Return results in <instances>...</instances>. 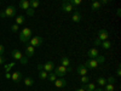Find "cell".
Segmentation results:
<instances>
[{
  "instance_id": "1",
  "label": "cell",
  "mask_w": 121,
  "mask_h": 91,
  "mask_svg": "<svg viewBox=\"0 0 121 91\" xmlns=\"http://www.w3.org/2000/svg\"><path fill=\"white\" fill-rule=\"evenodd\" d=\"M19 39H21L22 43L28 44L29 40L32 39V29H29V28H23L21 32H19Z\"/></svg>"
},
{
  "instance_id": "2",
  "label": "cell",
  "mask_w": 121,
  "mask_h": 91,
  "mask_svg": "<svg viewBox=\"0 0 121 91\" xmlns=\"http://www.w3.org/2000/svg\"><path fill=\"white\" fill-rule=\"evenodd\" d=\"M43 41H44V39L41 36H33L29 40V45H32L33 47H38L43 44Z\"/></svg>"
},
{
  "instance_id": "3",
  "label": "cell",
  "mask_w": 121,
  "mask_h": 91,
  "mask_svg": "<svg viewBox=\"0 0 121 91\" xmlns=\"http://www.w3.org/2000/svg\"><path fill=\"white\" fill-rule=\"evenodd\" d=\"M68 72L67 70V68L65 67H63V66H59V67H56L55 68V70H53V73L56 74V77H58V78H63L64 75H65V73Z\"/></svg>"
},
{
  "instance_id": "4",
  "label": "cell",
  "mask_w": 121,
  "mask_h": 91,
  "mask_svg": "<svg viewBox=\"0 0 121 91\" xmlns=\"http://www.w3.org/2000/svg\"><path fill=\"white\" fill-rule=\"evenodd\" d=\"M4 14H5V17H9V18L15 17V15H16V7H15L13 5L7 6V7L4 10Z\"/></svg>"
},
{
  "instance_id": "5",
  "label": "cell",
  "mask_w": 121,
  "mask_h": 91,
  "mask_svg": "<svg viewBox=\"0 0 121 91\" xmlns=\"http://www.w3.org/2000/svg\"><path fill=\"white\" fill-rule=\"evenodd\" d=\"M55 63L52 62V61H47V62L45 64H43V70H45L46 73H51L55 70Z\"/></svg>"
},
{
  "instance_id": "6",
  "label": "cell",
  "mask_w": 121,
  "mask_h": 91,
  "mask_svg": "<svg viewBox=\"0 0 121 91\" xmlns=\"http://www.w3.org/2000/svg\"><path fill=\"white\" fill-rule=\"evenodd\" d=\"M108 38H109V33L107 29H99L98 30V40L105 41V40H108Z\"/></svg>"
},
{
  "instance_id": "7",
  "label": "cell",
  "mask_w": 121,
  "mask_h": 91,
  "mask_svg": "<svg viewBox=\"0 0 121 91\" xmlns=\"http://www.w3.org/2000/svg\"><path fill=\"white\" fill-rule=\"evenodd\" d=\"M85 67L87 69H95L98 67V63L96 62V59H87L86 63H85Z\"/></svg>"
},
{
  "instance_id": "8",
  "label": "cell",
  "mask_w": 121,
  "mask_h": 91,
  "mask_svg": "<svg viewBox=\"0 0 121 91\" xmlns=\"http://www.w3.org/2000/svg\"><path fill=\"white\" fill-rule=\"evenodd\" d=\"M11 79L13 80L15 83H19V82L23 79V75H22L21 72H15V73L11 74Z\"/></svg>"
},
{
  "instance_id": "9",
  "label": "cell",
  "mask_w": 121,
  "mask_h": 91,
  "mask_svg": "<svg viewBox=\"0 0 121 91\" xmlns=\"http://www.w3.org/2000/svg\"><path fill=\"white\" fill-rule=\"evenodd\" d=\"M62 10L64 12H72L74 10V7L69 4V1H63L62 3Z\"/></svg>"
},
{
  "instance_id": "10",
  "label": "cell",
  "mask_w": 121,
  "mask_h": 91,
  "mask_svg": "<svg viewBox=\"0 0 121 91\" xmlns=\"http://www.w3.org/2000/svg\"><path fill=\"white\" fill-rule=\"evenodd\" d=\"M35 54V47H33L32 45H27L26 47V56L27 57H33Z\"/></svg>"
},
{
  "instance_id": "11",
  "label": "cell",
  "mask_w": 121,
  "mask_h": 91,
  "mask_svg": "<svg viewBox=\"0 0 121 91\" xmlns=\"http://www.w3.org/2000/svg\"><path fill=\"white\" fill-rule=\"evenodd\" d=\"M55 85L56 87H64L67 85V80L64 78H58L55 80Z\"/></svg>"
},
{
  "instance_id": "12",
  "label": "cell",
  "mask_w": 121,
  "mask_h": 91,
  "mask_svg": "<svg viewBox=\"0 0 121 91\" xmlns=\"http://www.w3.org/2000/svg\"><path fill=\"white\" fill-rule=\"evenodd\" d=\"M98 55H99V54H98V50H97L96 47H93V49L88 50V52H87V56L90 57V59H95Z\"/></svg>"
},
{
  "instance_id": "13",
  "label": "cell",
  "mask_w": 121,
  "mask_h": 91,
  "mask_svg": "<svg viewBox=\"0 0 121 91\" xmlns=\"http://www.w3.org/2000/svg\"><path fill=\"white\" fill-rule=\"evenodd\" d=\"M76 73H78V74H80L81 77L87 75V68H86L84 64H81V66H78V68H76Z\"/></svg>"
},
{
  "instance_id": "14",
  "label": "cell",
  "mask_w": 121,
  "mask_h": 91,
  "mask_svg": "<svg viewBox=\"0 0 121 91\" xmlns=\"http://www.w3.org/2000/svg\"><path fill=\"white\" fill-rule=\"evenodd\" d=\"M11 56H12V58H15V59H17V61H19V59H21V58L23 57L22 52L19 51V50H17V49L12 50V52H11Z\"/></svg>"
},
{
  "instance_id": "15",
  "label": "cell",
  "mask_w": 121,
  "mask_h": 91,
  "mask_svg": "<svg viewBox=\"0 0 121 91\" xmlns=\"http://www.w3.org/2000/svg\"><path fill=\"white\" fill-rule=\"evenodd\" d=\"M72 19H73L75 23H79V22L82 19V16H81V14H80L79 11H75V12L73 14V16H72Z\"/></svg>"
},
{
  "instance_id": "16",
  "label": "cell",
  "mask_w": 121,
  "mask_h": 91,
  "mask_svg": "<svg viewBox=\"0 0 121 91\" xmlns=\"http://www.w3.org/2000/svg\"><path fill=\"white\" fill-rule=\"evenodd\" d=\"M85 91H95V84L93 83H88V84H86V85H82L81 86Z\"/></svg>"
},
{
  "instance_id": "17",
  "label": "cell",
  "mask_w": 121,
  "mask_h": 91,
  "mask_svg": "<svg viewBox=\"0 0 121 91\" xmlns=\"http://www.w3.org/2000/svg\"><path fill=\"white\" fill-rule=\"evenodd\" d=\"M19 7L23 9V10H28L30 7V4H29V1H27V0H21V1H19Z\"/></svg>"
},
{
  "instance_id": "18",
  "label": "cell",
  "mask_w": 121,
  "mask_h": 91,
  "mask_svg": "<svg viewBox=\"0 0 121 91\" xmlns=\"http://www.w3.org/2000/svg\"><path fill=\"white\" fill-rule=\"evenodd\" d=\"M23 82H24L26 86H32V85L34 84V79H33L32 77H27V78L23 79Z\"/></svg>"
},
{
  "instance_id": "19",
  "label": "cell",
  "mask_w": 121,
  "mask_h": 91,
  "mask_svg": "<svg viewBox=\"0 0 121 91\" xmlns=\"http://www.w3.org/2000/svg\"><path fill=\"white\" fill-rule=\"evenodd\" d=\"M60 63H62V64H60V66H63V67H69L70 66V61H69V58L68 57H63L62 59H60Z\"/></svg>"
},
{
  "instance_id": "20",
  "label": "cell",
  "mask_w": 121,
  "mask_h": 91,
  "mask_svg": "<svg viewBox=\"0 0 121 91\" xmlns=\"http://www.w3.org/2000/svg\"><path fill=\"white\" fill-rule=\"evenodd\" d=\"M97 83H98L99 86H105V85H107V79L103 78V77H99V78L97 79Z\"/></svg>"
},
{
  "instance_id": "21",
  "label": "cell",
  "mask_w": 121,
  "mask_h": 91,
  "mask_svg": "<svg viewBox=\"0 0 121 91\" xmlns=\"http://www.w3.org/2000/svg\"><path fill=\"white\" fill-rule=\"evenodd\" d=\"M100 45H102V47H103V49H110L113 44L110 43L109 40H105V41H102V43H100Z\"/></svg>"
},
{
  "instance_id": "22",
  "label": "cell",
  "mask_w": 121,
  "mask_h": 91,
  "mask_svg": "<svg viewBox=\"0 0 121 91\" xmlns=\"http://www.w3.org/2000/svg\"><path fill=\"white\" fill-rule=\"evenodd\" d=\"M99 7H100L99 1H93L92 4H91V9H92L93 11H96V10H99Z\"/></svg>"
},
{
  "instance_id": "23",
  "label": "cell",
  "mask_w": 121,
  "mask_h": 91,
  "mask_svg": "<svg viewBox=\"0 0 121 91\" xmlns=\"http://www.w3.org/2000/svg\"><path fill=\"white\" fill-rule=\"evenodd\" d=\"M24 22V16L23 15H19L16 17V24H22Z\"/></svg>"
},
{
  "instance_id": "24",
  "label": "cell",
  "mask_w": 121,
  "mask_h": 91,
  "mask_svg": "<svg viewBox=\"0 0 121 91\" xmlns=\"http://www.w3.org/2000/svg\"><path fill=\"white\" fill-rule=\"evenodd\" d=\"M13 66H15V62H11V63H7V64H5V66H4V68H5V72H6V73H9Z\"/></svg>"
},
{
  "instance_id": "25",
  "label": "cell",
  "mask_w": 121,
  "mask_h": 91,
  "mask_svg": "<svg viewBox=\"0 0 121 91\" xmlns=\"http://www.w3.org/2000/svg\"><path fill=\"white\" fill-rule=\"evenodd\" d=\"M95 59H96V62L99 64V63H103V62H104V61H105V57H104V56H100V55H98Z\"/></svg>"
},
{
  "instance_id": "26",
  "label": "cell",
  "mask_w": 121,
  "mask_h": 91,
  "mask_svg": "<svg viewBox=\"0 0 121 91\" xmlns=\"http://www.w3.org/2000/svg\"><path fill=\"white\" fill-rule=\"evenodd\" d=\"M69 4L72 5L73 7L74 6H79L80 4H81V0H69Z\"/></svg>"
},
{
  "instance_id": "27",
  "label": "cell",
  "mask_w": 121,
  "mask_h": 91,
  "mask_svg": "<svg viewBox=\"0 0 121 91\" xmlns=\"http://www.w3.org/2000/svg\"><path fill=\"white\" fill-rule=\"evenodd\" d=\"M47 79L50 80V82H52V83H55V80H56V74H55L53 72H51V73H48V75H47Z\"/></svg>"
},
{
  "instance_id": "28",
  "label": "cell",
  "mask_w": 121,
  "mask_h": 91,
  "mask_svg": "<svg viewBox=\"0 0 121 91\" xmlns=\"http://www.w3.org/2000/svg\"><path fill=\"white\" fill-rule=\"evenodd\" d=\"M29 4H30V7H32V9L34 10V9H36V7L39 6V4H40V3L38 1V0H33V1H29Z\"/></svg>"
},
{
  "instance_id": "29",
  "label": "cell",
  "mask_w": 121,
  "mask_h": 91,
  "mask_svg": "<svg viewBox=\"0 0 121 91\" xmlns=\"http://www.w3.org/2000/svg\"><path fill=\"white\" fill-rule=\"evenodd\" d=\"M47 75H48V73H46L45 70H41V72L39 73V78L41 79V80H44V79H47Z\"/></svg>"
},
{
  "instance_id": "30",
  "label": "cell",
  "mask_w": 121,
  "mask_h": 91,
  "mask_svg": "<svg viewBox=\"0 0 121 91\" xmlns=\"http://www.w3.org/2000/svg\"><path fill=\"white\" fill-rule=\"evenodd\" d=\"M90 77H87V75H84L82 78H81V83L84 84V85H86V84H88L90 83Z\"/></svg>"
},
{
  "instance_id": "31",
  "label": "cell",
  "mask_w": 121,
  "mask_h": 91,
  "mask_svg": "<svg viewBox=\"0 0 121 91\" xmlns=\"http://www.w3.org/2000/svg\"><path fill=\"white\" fill-rule=\"evenodd\" d=\"M103 91H114V85L107 84V85L104 86V90H103Z\"/></svg>"
},
{
  "instance_id": "32",
  "label": "cell",
  "mask_w": 121,
  "mask_h": 91,
  "mask_svg": "<svg viewBox=\"0 0 121 91\" xmlns=\"http://www.w3.org/2000/svg\"><path fill=\"white\" fill-rule=\"evenodd\" d=\"M114 83H115V78H114V77H109V78L107 79V84H112V85H114Z\"/></svg>"
},
{
  "instance_id": "33",
  "label": "cell",
  "mask_w": 121,
  "mask_h": 91,
  "mask_svg": "<svg viewBox=\"0 0 121 91\" xmlns=\"http://www.w3.org/2000/svg\"><path fill=\"white\" fill-rule=\"evenodd\" d=\"M18 29H19V27H18V24H16V23L11 27V30H12L13 33H17V32H18Z\"/></svg>"
},
{
  "instance_id": "34",
  "label": "cell",
  "mask_w": 121,
  "mask_h": 91,
  "mask_svg": "<svg viewBox=\"0 0 121 91\" xmlns=\"http://www.w3.org/2000/svg\"><path fill=\"white\" fill-rule=\"evenodd\" d=\"M19 62H21L22 64H27V63H28V58H27V56H23L21 59H19Z\"/></svg>"
},
{
  "instance_id": "35",
  "label": "cell",
  "mask_w": 121,
  "mask_h": 91,
  "mask_svg": "<svg viewBox=\"0 0 121 91\" xmlns=\"http://www.w3.org/2000/svg\"><path fill=\"white\" fill-rule=\"evenodd\" d=\"M27 15H29V16H33V15H34V10H33L32 7H29V9L27 10Z\"/></svg>"
},
{
  "instance_id": "36",
  "label": "cell",
  "mask_w": 121,
  "mask_h": 91,
  "mask_svg": "<svg viewBox=\"0 0 121 91\" xmlns=\"http://www.w3.org/2000/svg\"><path fill=\"white\" fill-rule=\"evenodd\" d=\"M4 52H5V47H4V45L0 44V56H3Z\"/></svg>"
},
{
  "instance_id": "37",
  "label": "cell",
  "mask_w": 121,
  "mask_h": 91,
  "mask_svg": "<svg viewBox=\"0 0 121 91\" xmlns=\"http://www.w3.org/2000/svg\"><path fill=\"white\" fill-rule=\"evenodd\" d=\"M5 61H6V58H5V57L0 56V64H4V63H5Z\"/></svg>"
},
{
  "instance_id": "38",
  "label": "cell",
  "mask_w": 121,
  "mask_h": 91,
  "mask_svg": "<svg viewBox=\"0 0 121 91\" xmlns=\"http://www.w3.org/2000/svg\"><path fill=\"white\" fill-rule=\"evenodd\" d=\"M109 1H108V0H102V1H99V4H100V6H102V5H107Z\"/></svg>"
},
{
  "instance_id": "39",
  "label": "cell",
  "mask_w": 121,
  "mask_h": 91,
  "mask_svg": "<svg viewBox=\"0 0 121 91\" xmlns=\"http://www.w3.org/2000/svg\"><path fill=\"white\" fill-rule=\"evenodd\" d=\"M116 75H117V77H120V75H121V69H120V66H119V67H117V69H116Z\"/></svg>"
},
{
  "instance_id": "40",
  "label": "cell",
  "mask_w": 121,
  "mask_h": 91,
  "mask_svg": "<svg viewBox=\"0 0 121 91\" xmlns=\"http://www.w3.org/2000/svg\"><path fill=\"white\" fill-rule=\"evenodd\" d=\"M100 43H102V41H100V40L96 39V40H95V46H98V45H100Z\"/></svg>"
},
{
  "instance_id": "41",
  "label": "cell",
  "mask_w": 121,
  "mask_h": 91,
  "mask_svg": "<svg viewBox=\"0 0 121 91\" xmlns=\"http://www.w3.org/2000/svg\"><path fill=\"white\" fill-rule=\"evenodd\" d=\"M36 69L39 70V72H41V70H43V64H38V67H36Z\"/></svg>"
},
{
  "instance_id": "42",
  "label": "cell",
  "mask_w": 121,
  "mask_h": 91,
  "mask_svg": "<svg viewBox=\"0 0 121 91\" xmlns=\"http://www.w3.org/2000/svg\"><path fill=\"white\" fill-rule=\"evenodd\" d=\"M5 78L6 79H11V74H10V72L9 73H5Z\"/></svg>"
},
{
  "instance_id": "43",
  "label": "cell",
  "mask_w": 121,
  "mask_h": 91,
  "mask_svg": "<svg viewBox=\"0 0 121 91\" xmlns=\"http://www.w3.org/2000/svg\"><path fill=\"white\" fill-rule=\"evenodd\" d=\"M0 17H1V18H5V14H4V11H3V12H0Z\"/></svg>"
},
{
  "instance_id": "44",
  "label": "cell",
  "mask_w": 121,
  "mask_h": 91,
  "mask_svg": "<svg viewBox=\"0 0 121 91\" xmlns=\"http://www.w3.org/2000/svg\"><path fill=\"white\" fill-rule=\"evenodd\" d=\"M95 91H103V89H102V87H96Z\"/></svg>"
},
{
  "instance_id": "45",
  "label": "cell",
  "mask_w": 121,
  "mask_h": 91,
  "mask_svg": "<svg viewBox=\"0 0 121 91\" xmlns=\"http://www.w3.org/2000/svg\"><path fill=\"white\" fill-rule=\"evenodd\" d=\"M75 91H85V90H84V89H82V87H79V89H76V90H75Z\"/></svg>"
},
{
  "instance_id": "46",
  "label": "cell",
  "mask_w": 121,
  "mask_h": 91,
  "mask_svg": "<svg viewBox=\"0 0 121 91\" xmlns=\"http://www.w3.org/2000/svg\"><path fill=\"white\" fill-rule=\"evenodd\" d=\"M116 14H117V16H120V15H121V11H120V9H117V11H116Z\"/></svg>"
}]
</instances>
